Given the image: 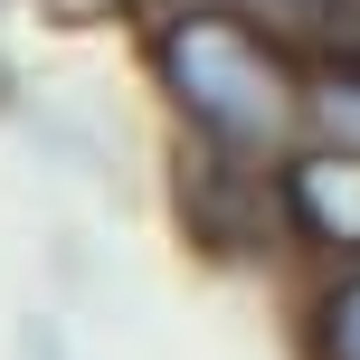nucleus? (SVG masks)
<instances>
[{
  "label": "nucleus",
  "mask_w": 360,
  "mask_h": 360,
  "mask_svg": "<svg viewBox=\"0 0 360 360\" xmlns=\"http://www.w3.org/2000/svg\"><path fill=\"white\" fill-rule=\"evenodd\" d=\"M0 10H19V0H0Z\"/></svg>",
  "instance_id": "1a4fd4ad"
},
{
  "label": "nucleus",
  "mask_w": 360,
  "mask_h": 360,
  "mask_svg": "<svg viewBox=\"0 0 360 360\" xmlns=\"http://www.w3.org/2000/svg\"><path fill=\"white\" fill-rule=\"evenodd\" d=\"M0 114H29V86H19V57L0 48Z\"/></svg>",
  "instance_id": "6e6552de"
},
{
  "label": "nucleus",
  "mask_w": 360,
  "mask_h": 360,
  "mask_svg": "<svg viewBox=\"0 0 360 360\" xmlns=\"http://www.w3.org/2000/svg\"><path fill=\"white\" fill-rule=\"evenodd\" d=\"M275 218H285L294 266H351L360 256V152L304 133L275 162Z\"/></svg>",
  "instance_id": "7ed1b4c3"
},
{
  "label": "nucleus",
  "mask_w": 360,
  "mask_h": 360,
  "mask_svg": "<svg viewBox=\"0 0 360 360\" xmlns=\"http://www.w3.org/2000/svg\"><path fill=\"white\" fill-rule=\"evenodd\" d=\"M237 10L275 19V29H294V38H332V29H360V0H237Z\"/></svg>",
  "instance_id": "423d86ee"
},
{
  "label": "nucleus",
  "mask_w": 360,
  "mask_h": 360,
  "mask_svg": "<svg viewBox=\"0 0 360 360\" xmlns=\"http://www.w3.org/2000/svg\"><path fill=\"white\" fill-rule=\"evenodd\" d=\"M171 218L209 266H266L285 256V218H275V171L228 162V152L171 143Z\"/></svg>",
  "instance_id": "f03ea898"
},
{
  "label": "nucleus",
  "mask_w": 360,
  "mask_h": 360,
  "mask_svg": "<svg viewBox=\"0 0 360 360\" xmlns=\"http://www.w3.org/2000/svg\"><path fill=\"white\" fill-rule=\"evenodd\" d=\"M171 133L275 171L304 143V38L237 0H143L124 19Z\"/></svg>",
  "instance_id": "f257e3e1"
},
{
  "label": "nucleus",
  "mask_w": 360,
  "mask_h": 360,
  "mask_svg": "<svg viewBox=\"0 0 360 360\" xmlns=\"http://www.w3.org/2000/svg\"><path fill=\"white\" fill-rule=\"evenodd\" d=\"M48 10H57V19H133L143 0H48Z\"/></svg>",
  "instance_id": "0eeeda50"
},
{
  "label": "nucleus",
  "mask_w": 360,
  "mask_h": 360,
  "mask_svg": "<svg viewBox=\"0 0 360 360\" xmlns=\"http://www.w3.org/2000/svg\"><path fill=\"white\" fill-rule=\"evenodd\" d=\"M294 360H360V256L351 266H304V294H294Z\"/></svg>",
  "instance_id": "39448f33"
},
{
  "label": "nucleus",
  "mask_w": 360,
  "mask_h": 360,
  "mask_svg": "<svg viewBox=\"0 0 360 360\" xmlns=\"http://www.w3.org/2000/svg\"><path fill=\"white\" fill-rule=\"evenodd\" d=\"M304 133L360 152V29L304 38Z\"/></svg>",
  "instance_id": "20e7f679"
}]
</instances>
